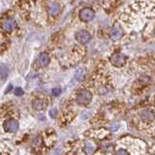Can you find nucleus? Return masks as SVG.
I'll return each instance as SVG.
<instances>
[{
    "label": "nucleus",
    "mask_w": 155,
    "mask_h": 155,
    "mask_svg": "<svg viewBox=\"0 0 155 155\" xmlns=\"http://www.w3.org/2000/svg\"><path fill=\"white\" fill-rule=\"evenodd\" d=\"M38 63L41 66H46L50 63V57L46 53H42L38 58Z\"/></svg>",
    "instance_id": "9b49d317"
},
{
    "label": "nucleus",
    "mask_w": 155,
    "mask_h": 155,
    "mask_svg": "<svg viewBox=\"0 0 155 155\" xmlns=\"http://www.w3.org/2000/svg\"><path fill=\"white\" fill-rule=\"evenodd\" d=\"M140 119L143 122H150L154 119V113L150 109H144L140 112Z\"/></svg>",
    "instance_id": "6e6552de"
},
{
    "label": "nucleus",
    "mask_w": 155,
    "mask_h": 155,
    "mask_svg": "<svg viewBox=\"0 0 155 155\" xmlns=\"http://www.w3.org/2000/svg\"><path fill=\"white\" fill-rule=\"evenodd\" d=\"M8 73H9L8 66L5 65V64H1V65H0V78H1V79H5L7 77Z\"/></svg>",
    "instance_id": "f8f14e48"
},
{
    "label": "nucleus",
    "mask_w": 155,
    "mask_h": 155,
    "mask_svg": "<svg viewBox=\"0 0 155 155\" xmlns=\"http://www.w3.org/2000/svg\"><path fill=\"white\" fill-rule=\"evenodd\" d=\"M84 72H85V70H84L83 68H78V69H77V71H76V73H75V78H76L77 80H81V79L83 78V76H84V75H83Z\"/></svg>",
    "instance_id": "4468645a"
},
{
    "label": "nucleus",
    "mask_w": 155,
    "mask_h": 155,
    "mask_svg": "<svg viewBox=\"0 0 155 155\" xmlns=\"http://www.w3.org/2000/svg\"><path fill=\"white\" fill-rule=\"evenodd\" d=\"M124 34V31L123 29L118 28V26H114V28H111V30H110V38L112 39L113 41H117L119 40Z\"/></svg>",
    "instance_id": "423d86ee"
},
{
    "label": "nucleus",
    "mask_w": 155,
    "mask_h": 155,
    "mask_svg": "<svg viewBox=\"0 0 155 155\" xmlns=\"http://www.w3.org/2000/svg\"><path fill=\"white\" fill-rule=\"evenodd\" d=\"M48 13L51 16H58L61 13V6L58 3H51L48 6Z\"/></svg>",
    "instance_id": "1a4fd4ad"
},
{
    "label": "nucleus",
    "mask_w": 155,
    "mask_h": 155,
    "mask_svg": "<svg viewBox=\"0 0 155 155\" xmlns=\"http://www.w3.org/2000/svg\"><path fill=\"white\" fill-rule=\"evenodd\" d=\"M95 150V147L91 143H87L85 145V148H84V151L86 152L87 155H91Z\"/></svg>",
    "instance_id": "ddd939ff"
},
{
    "label": "nucleus",
    "mask_w": 155,
    "mask_h": 155,
    "mask_svg": "<svg viewBox=\"0 0 155 155\" xmlns=\"http://www.w3.org/2000/svg\"><path fill=\"white\" fill-rule=\"evenodd\" d=\"M16 26H17V23H16V21L13 19L5 20L2 23V28L7 32H10L12 30H14L16 28Z\"/></svg>",
    "instance_id": "0eeeda50"
},
{
    "label": "nucleus",
    "mask_w": 155,
    "mask_h": 155,
    "mask_svg": "<svg viewBox=\"0 0 155 155\" xmlns=\"http://www.w3.org/2000/svg\"><path fill=\"white\" fill-rule=\"evenodd\" d=\"M117 129H118V125H116V126H113V127L110 128V130H111V131H116Z\"/></svg>",
    "instance_id": "aec40b11"
},
{
    "label": "nucleus",
    "mask_w": 155,
    "mask_h": 155,
    "mask_svg": "<svg viewBox=\"0 0 155 155\" xmlns=\"http://www.w3.org/2000/svg\"><path fill=\"white\" fill-rule=\"evenodd\" d=\"M80 20L83 21H90L94 19L95 17V11L91 8H84L79 13Z\"/></svg>",
    "instance_id": "20e7f679"
},
{
    "label": "nucleus",
    "mask_w": 155,
    "mask_h": 155,
    "mask_svg": "<svg viewBox=\"0 0 155 155\" xmlns=\"http://www.w3.org/2000/svg\"><path fill=\"white\" fill-rule=\"evenodd\" d=\"M50 116L52 117V118H56V116H57V114H58V110L56 109V108H53V109H51L50 110Z\"/></svg>",
    "instance_id": "f3484780"
},
{
    "label": "nucleus",
    "mask_w": 155,
    "mask_h": 155,
    "mask_svg": "<svg viewBox=\"0 0 155 155\" xmlns=\"http://www.w3.org/2000/svg\"><path fill=\"white\" fill-rule=\"evenodd\" d=\"M114 155H130V153L125 148H119L117 151L114 153Z\"/></svg>",
    "instance_id": "2eb2a0df"
},
{
    "label": "nucleus",
    "mask_w": 155,
    "mask_h": 155,
    "mask_svg": "<svg viewBox=\"0 0 155 155\" xmlns=\"http://www.w3.org/2000/svg\"><path fill=\"white\" fill-rule=\"evenodd\" d=\"M110 63L116 68H122L126 63V58L121 53H115L110 57Z\"/></svg>",
    "instance_id": "f03ea898"
},
{
    "label": "nucleus",
    "mask_w": 155,
    "mask_h": 155,
    "mask_svg": "<svg viewBox=\"0 0 155 155\" xmlns=\"http://www.w3.org/2000/svg\"><path fill=\"white\" fill-rule=\"evenodd\" d=\"M47 103L42 99H36L32 101V106L35 110H43L46 107Z\"/></svg>",
    "instance_id": "9d476101"
},
{
    "label": "nucleus",
    "mask_w": 155,
    "mask_h": 155,
    "mask_svg": "<svg viewBox=\"0 0 155 155\" xmlns=\"http://www.w3.org/2000/svg\"><path fill=\"white\" fill-rule=\"evenodd\" d=\"M40 143H41V139L39 138V137H37L36 139L33 140V145H34V147H38Z\"/></svg>",
    "instance_id": "6ab92c4d"
},
{
    "label": "nucleus",
    "mask_w": 155,
    "mask_h": 155,
    "mask_svg": "<svg viewBox=\"0 0 155 155\" xmlns=\"http://www.w3.org/2000/svg\"><path fill=\"white\" fill-rule=\"evenodd\" d=\"M14 94L16 96H21V95L24 94V91H23L21 88H16L15 91H14Z\"/></svg>",
    "instance_id": "dca6fc26"
},
{
    "label": "nucleus",
    "mask_w": 155,
    "mask_h": 155,
    "mask_svg": "<svg viewBox=\"0 0 155 155\" xmlns=\"http://www.w3.org/2000/svg\"><path fill=\"white\" fill-rule=\"evenodd\" d=\"M3 128L7 133H16L19 129V123L15 119H8L4 122Z\"/></svg>",
    "instance_id": "7ed1b4c3"
},
{
    "label": "nucleus",
    "mask_w": 155,
    "mask_h": 155,
    "mask_svg": "<svg viewBox=\"0 0 155 155\" xmlns=\"http://www.w3.org/2000/svg\"><path fill=\"white\" fill-rule=\"evenodd\" d=\"M52 94H53V96H59L60 94H61V89L60 88H55V89H53L52 90Z\"/></svg>",
    "instance_id": "a211bd4d"
},
{
    "label": "nucleus",
    "mask_w": 155,
    "mask_h": 155,
    "mask_svg": "<svg viewBox=\"0 0 155 155\" xmlns=\"http://www.w3.org/2000/svg\"><path fill=\"white\" fill-rule=\"evenodd\" d=\"M75 38H76V40L79 43L86 44L91 40L92 35L90 32H88L87 30H80V31H78L76 34H75Z\"/></svg>",
    "instance_id": "39448f33"
},
{
    "label": "nucleus",
    "mask_w": 155,
    "mask_h": 155,
    "mask_svg": "<svg viewBox=\"0 0 155 155\" xmlns=\"http://www.w3.org/2000/svg\"><path fill=\"white\" fill-rule=\"evenodd\" d=\"M92 94L91 92L87 91V90H82L80 91L77 94L76 96V101L79 104H82V105H86L88 104L91 103L92 101Z\"/></svg>",
    "instance_id": "f257e3e1"
}]
</instances>
